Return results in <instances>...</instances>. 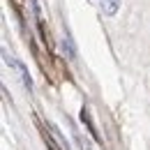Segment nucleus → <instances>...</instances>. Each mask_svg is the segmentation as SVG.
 <instances>
[{
	"instance_id": "20e7f679",
	"label": "nucleus",
	"mask_w": 150,
	"mask_h": 150,
	"mask_svg": "<svg viewBox=\"0 0 150 150\" xmlns=\"http://www.w3.org/2000/svg\"><path fill=\"white\" fill-rule=\"evenodd\" d=\"M81 120H83V125L88 127V132H90L95 139L99 141V132L95 129V122H93V118H90V111H88V109H83V111H81Z\"/></svg>"
},
{
	"instance_id": "f257e3e1",
	"label": "nucleus",
	"mask_w": 150,
	"mask_h": 150,
	"mask_svg": "<svg viewBox=\"0 0 150 150\" xmlns=\"http://www.w3.org/2000/svg\"><path fill=\"white\" fill-rule=\"evenodd\" d=\"M5 60L19 72V76H21V81H23V86H25V90H33V79H30V72H28V67L21 62V60H14V58H7V53H5Z\"/></svg>"
},
{
	"instance_id": "7ed1b4c3",
	"label": "nucleus",
	"mask_w": 150,
	"mask_h": 150,
	"mask_svg": "<svg viewBox=\"0 0 150 150\" xmlns=\"http://www.w3.org/2000/svg\"><path fill=\"white\" fill-rule=\"evenodd\" d=\"M60 44H62L65 56L69 58V60H74V58H76V46H74V42H72V37H69V35H65V37L60 39Z\"/></svg>"
},
{
	"instance_id": "39448f33",
	"label": "nucleus",
	"mask_w": 150,
	"mask_h": 150,
	"mask_svg": "<svg viewBox=\"0 0 150 150\" xmlns=\"http://www.w3.org/2000/svg\"><path fill=\"white\" fill-rule=\"evenodd\" d=\"M79 143H81V146H83V150H95L93 146H90V143H86V141H83V139H79Z\"/></svg>"
},
{
	"instance_id": "f03ea898",
	"label": "nucleus",
	"mask_w": 150,
	"mask_h": 150,
	"mask_svg": "<svg viewBox=\"0 0 150 150\" xmlns=\"http://www.w3.org/2000/svg\"><path fill=\"white\" fill-rule=\"evenodd\" d=\"M99 9H102V14L113 16L120 9V0H99Z\"/></svg>"
}]
</instances>
